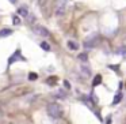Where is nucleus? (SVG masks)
<instances>
[{
  "mask_svg": "<svg viewBox=\"0 0 126 124\" xmlns=\"http://www.w3.org/2000/svg\"><path fill=\"white\" fill-rule=\"evenodd\" d=\"M47 115L53 119H58L63 116V108L58 104H50L47 105Z\"/></svg>",
  "mask_w": 126,
  "mask_h": 124,
  "instance_id": "obj_1",
  "label": "nucleus"
},
{
  "mask_svg": "<svg viewBox=\"0 0 126 124\" xmlns=\"http://www.w3.org/2000/svg\"><path fill=\"white\" fill-rule=\"evenodd\" d=\"M66 10V0H56L54 4V12L57 17H63Z\"/></svg>",
  "mask_w": 126,
  "mask_h": 124,
  "instance_id": "obj_2",
  "label": "nucleus"
},
{
  "mask_svg": "<svg viewBox=\"0 0 126 124\" xmlns=\"http://www.w3.org/2000/svg\"><path fill=\"white\" fill-rule=\"evenodd\" d=\"M98 44H99V38H98V36H92V37H90L88 40H85L83 45H84L85 49H92V48H95Z\"/></svg>",
  "mask_w": 126,
  "mask_h": 124,
  "instance_id": "obj_3",
  "label": "nucleus"
},
{
  "mask_svg": "<svg viewBox=\"0 0 126 124\" xmlns=\"http://www.w3.org/2000/svg\"><path fill=\"white\" fill-rule=\"evenodd\" d=\"M33 31H34L35 34H38V36H41V37H50L49 30H46L44 26H39V25L34 26V27H33Z\"/></svg>",
  "mask_w": 126,
  "mask_h": 124,
  "instance_id": "obj_4",
  "label": "nucleus"
},
{
  "mask_svg": "<svg viewBox=\"0 0 126 124\" xmlns=\"http://www.w3.org/2000/svg\"><path fill=\"white\" fill-rule=\"evenodd\" d=\"M18 60H22V61L26 60V57H23L22 53H20V49H16L14 55H12L11 57L8 59V66H11L12 63H15V61H18Z\"/></svg>",
  "mask_w": 126,
  "mask_h": 124,
  "instance_id": "obj_5",
  "label": "nucleus"
},
{
  "mask_svg": "<svg viewBox=\"0 0 126 124\" xmlns=\"http://www.w3.org/2000/svg\"><path fill=\"white\" fill-rule=\"evenodd\" d=\"M18 14L26 18V17L29 15V8H27V7H25V6H23V7H20V8L18 10Z\"/></svg>",
  "mask_w": 126,
  "mask_h": 124,
  "instance_id": "obj_6",
  "label": "nucleus"
},
{
  "mask_svg": "<svg viewBox=\"0 0 126 124\" xmlns=\"http://www.w3.org/2000/svg\"><path fill=\"white\" fill-rule=\"evenodd\" d=\"M12 34V30L11 29H3V30H0V37L3 38V37H7V36H11Z\"/></svg>",
  "mask_w": 126,
  "mask_h": 124,
  "instance_id": "obj_7",
  "label": "nucleus"
},
{
  "mask_svg": "<svg viewBox=\"0 0 126 124\" xmlns=\"http://www.w3.org/2000/svg\"><path fill=\"white\" fill-rule=\"evenodd\" d=\"M121 99H122V93H118L117 96L114 97V99H112V105H117L121 102Z\"/></svg>",
  "mask_w": 126,
  "mask_h": 124,
  "instance_id": "obj_8",
  "label": "nucleus"
},
{
  "mask_svg": "<svg viewBox=\"0 0 126 124\" xmlns=\"http://www.w3.org/2000/svg\"><path fill=\"white\" fill-rule=\"evenodd\" d=\"M54 97H57V98H64V97H65V91H64L63 89H60L57 93H54Z\"/></svg>",
  "mask_w": 126,
  "mask_h": 124,
  "instance_id": "obj_9",
  "label": "nucleus"
},
{
  "mask_svg": "<svg viewBox=\"0 0 126 124\" xmlns=\"http://www.w3.org/2000/svg\"><path fill=\"white\" fill-rule=\"evenodd\" d=\"M100 82H102V76H100V75H96L95 79H94V82H92V86L95 87V86H98Z\"/></svg>",
  "mask_w": 126,
  "mask_h": 124,
  "instance_id": "obj_10",
  "label": "nucleus"
},
{
  "mask_svg": "<svg viewBox=\"0 0 126 124\" xmlns=\"http://www.w3.org/2000/svg\"><path fill=\"white\" fill-rule=\"evenodd\" d=\"M68 47H69V49H72V50H76L77 48V44L76 42H73V41H68Z\"/></svg>",
  "mask_w": 126,
  "mask_h": 124,
  "instance_id": "obj_11",
  "label": "nucleus"
},
{
  "mask_svg": "<svg viewBox=\"0 0 126 124\" xmlns=\"http://www.w3.org/2000/svg\"><path fill=\"white\" fill-rule=\"evenodd\" d=\"M77 59H79L80 61H87L88 60V56H87V53H80V55L77 56Z\"/></svg>",
  "mask_w": 126,
  "mask_h": 124,
  "instance_id": "obj_12",
  "label": "nucleus"
},
{
  "mask_svg": "<svg viewBox=\"0 0 126 124\" xmlns=\"http://www.w3.org/2000/svg\"><path fill=\"white\" fill-rule=\"evenodd\" d=\"M56 80H57V78H54V76H50L49 79L46 80V82H47V85H50V86H54V85H56Z\"/></svg>",
  "mask_w": 126,
  "mask_h": 124,
  "instance_id": "obj_13",
  "label": "nucleus"
},
{
  "mask_svg": "<svg viewBox=\"0 0 126 124\" xmlns=\"http://www.w3.org/2000/svg\"><path fill=\"white\" fill-rule=\"evenodd\" d=\"M41 48L44 50H46V52H49V50H50V45L47 44V42H41Z\"/></svg>",
  "mask_w": 126,
  "mask_h": 124,
  "instance_id": "obj_14",
  "label": "nucleus"
},
{
  "mask_svg": "<svg viewBox=\"0 0 126 124\" xmlns=\"http://www.w3.org/2000/svg\"><path fill=\"white\" fill-rule=\"evenodd\" d=\"M37 78H38V75H37L35 72H30V74H29V80H35Z\"/></svg>",
  "mask_w": 126,
  "mask_h": 124,
  "instance_id": "obj_15",
  "label": "nucleus"
},
{
  "mask_svg": "<svg viewBox=\"0 0 126 124\" xmlns=\"http://www.w3.org/2000/svg\"><path fill=\"white\" fill-rule=\"evenodd\" d=\"M12 22H14V25H19V23H20V19H19V17H16V15H14V17H12Z\"/></svg>",
  "mask_w": 126,
  "mask_h": 124,
  "instance_id": "obj_16",
  "label": "nucleus"
},
{
  "mask_svg": "<svg viewBox=\"0 0 126 124\" xmlns=\"http://www.w3.org/2000/svg\"><path fill=\"white\" fill-rule=\"evenodd\" d=\"M81 70H83V72H84V74H91V70L90 68H87V67H81Z\"/></svg>",
  "mask_w": 126,
  "mask_h": 124,
  "instance_id": "obj_17",
  "label": "nucleus"
},
{
  "mask_svg": "<svg viewBox=\"0 0 126 124\" xmlns=\"http://www.w3.org/2000/svg\"><path fill=\"white\" fill-rule=\"evenodd\" d=\"M117 52L121 53V55H125V53H126V47H123V49H118Z\"/></svg>",
  "mask_w": 126,
  "mask_h": 124,
  "instance_id": "obj_18",
  "label": "nucleus"
},
{
  "mask_svg": "<svg viewBox=\"0 0 126 124\" xmlns=\"http://www.w3.org/2000/svg\"><path fill=\"white\" fill-rule=\"evenodd\" d=\"M64 86H65L66 89H71V83H69L68 80H64Z\"/></svg>",
  "mask_w": 126,
  "mask_h": 124,
  "instance_id": "obj_19",
  "label": "nucleus"
},
{
  "mask_svg": "<svg viewBox=\"0 0 126 124\" xmlns=\"http://www.w3.org/2000/svg\"><path fill=\"white\" fill-rule=\"evenodd\" d=\"M106 124H111V116H109V117L106 119Z\"/></svg>",
  "mask_w": 126,
  "mask_h": 124,
  "instance_id": "obj_20",
  "label": "nucleus"
},
{
  "mask_svg": "<svg viewBox=\"0 0 126 124\" xmlns=\"http://www.w3.org/2000/svg\"><path fill=\"white\" fill-rule=\"evenodd\" d=\"M91 97H92V99H94V102H98V98H96V96H95V94H91Z\"/></svg>",
  "mask_w": 126,
  "mask_h": 124,
  "instance_id": "obj_21",
  "label": "nucleus"
},
{
  "mask_svg": "<svg viewBox=\"0 0 126 124\" xmlns=\"http://www.w3.org/2000/svg\"><path fill=\"white\" fill-rule=\"evenodd\" d=\"M109 67H110V68H112L114 71H118V70H117V68H118V66H109Z\"/></svg>",
  "mask_w": 126,
  "mask_h": 124,
  "instance_id": "obj_22",
  "label": "nucleus"
},
{
  "mask_svg": "<svg viewBox=\"0 0 126 124\" xmlns=\"http://www.w3.org/2000/svg\"><path fill=\"white\" fill-rule=\"evenodd\" d=\"M39 3H41V4H44V0H39Z\"/></svg>",
  "mask_w": 126,
  "mask_h": 124,
  "instance_id": "obj_23",
  "label": "nucleus"
}]
</instances>
